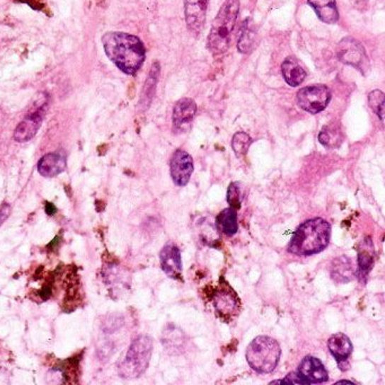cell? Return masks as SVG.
<instances>
[{"instance_id": "26", "label": "cell", "mask_w": 385, "mask_h": 385, "mask_svg": "<svg viewBox=\"0 0 385 385\" xmlns=\"http://www.w3.org/2000/svg\"><path fill=\"white\" fill-rule=\"evenodd\" d=\"M159 64H154L151 67V74L146 81L145 87H144V96H145V100H149L153 96L154 91H155V86H156L157 79H159Z\"/></svg>"}, {"instance_id": "7", "label": "cell", "mask_w": 385, "mask_h": 385, "mask_svg": "<svg viewBox=\"0 0 385 385\" xmlns=\"http://www.w3.org/2000/svg\"><path fill=\"white\" fill-rule=\"evenodd\" d=\"M335 54L343 64L357 68L363 73H366V70L369 67V58L363 45L354 38H343L340 42L338 43Z\"/></svg>"}, {"instance_id": "21", "label": "cell", "mask_w": 385, "mask_h": 385, "mask_svg": "<svg viewBox=\"0 0 385 385\" xmlns=\"http://www.w3.org/2000/svg\"><path fill=\"white\" fill-rule=\"evenodd\" d=\"M216 227L219 232L227 236H232L238 232V212L232 207H229L216 218Z\"/></svg>"}, {"instance_id": "1", "label": "cell", "mask_w": 385, "mask_h": 385, "mask_svg": "<svg viewBox=\"0 0 385 385\" xmlns=\"http://www.w3.org/2000/svg\"><path fill=\"white\" fill-rule=\"evenodd\" d=\"M106 56L127 75H134L145 62L144 43L137 37L122 32H108L102 37Z\"/></svg>"}, {"instance_id": "32", "label": "cell", "mask_w": 385, "mask_h": 385, "mask_svg": "<svg viewBox=\"0 0 385 385\" xmlns=\"http://www.w3.org/2000/svg\"><path fill=\"white\" fill-rule=\"evenodd\" d=\"M337 384H354V382H352V381H339V382H337Z\"/></svg>"}, {"instance_id": "28", "label": "cell", "mask_w": 385, "mask_h": 385, "mask_svg": "<svg viewBox=\"0 0 385 385\" xmlns=\"http://www.w3.org/2000/svg\"><path fill=\"white\" fill-rule=\"evenodd\" d=\"M280 384H305V382L297 372H293L289 373L284 380H280Z\"/></svg>"}, {"instance_id": "22", "label": "cell", "mask_w": 385, "mask_h": 385, "mask_svg": "<svg viewBox=\"0 0 385 385\" xmlns=\"http://www.w3.org/2000/svg\"><path fill=\"white\" fill-rule=\"evenodd\" d=\"M318 142L328 148H335L343 143V134L340 129L335 126H327L318 134Z\"/></svg>"}, {"instance_id": "10", "label": "cell", "mask_w": 385, "mask_h": 385, "mask_svg": "<svg viewBox=\"0 0 385 385\" xmlns=\"http://www.w3.org/2000/svg\"><path fill=\"white\" fill-rule=\"evenodd\" d=\"M208 4L209 0H185V22L192 33L199 34L204 30Z\"/></svg>"}, {"instance_id": "31", "label": "cell", "mask_w": 385, "mask_h": 385, "mask_svg": "<svg viewBox=\"0 0 385 385\" xmlns=\"http://www.w3.org/2000/svg\"><path fill=\"white\" fill-rule=\"evenodd\" d=\"M57 212L56 207L53 206L52 204H47L45 205V212L48 214V215H54V212Z\"/></svg>"}, {"instance_id": "18", "label": "cell", "mask_w": 385, "mask_h": 385, "mask_svg": "<svg viewBox=\"0 0 385 385\" xmlns=\"http://www.w3.org/2000/svg\"><path fill=\"white\" fill-rule=\"evenodd\" d=\"M373 265H374V248L372 244V240L366 239L360 244L358 250L357 276L360 280L367 278Z\"/></svg>"}, {"instance_id": "19", "label": "cell", "mask_w": 385, "mask_h": 385, "mask_svg": "<svg viewBox=\"0 0 385 385\" xmlns=\"http://www.w3.org/2000/svg\"><path fill=\"white\" fill-rule=\"evenodd\" d=\"M282 73L286 83L292 87L301 85L306 79L307 75L304 68L301 67L294 57H289L282 62Z\"/></svg>"}, {"instance_id": "4", "label": "cell", "mask_w": 385, "mask_h": 385, "mask_svg": "<svg viewBox=\"0 0 385 385\" xmlns=\"http://www.w3.org/2000/svg\"><path fill=\"white\" fill-rule=\"evenodd\" d=\"M282 349L274 338L260 335L246 349V360L253 371L259 374H269L280 363Z\"/></svg>"}, {"instance_id": "11", "label": "cell", "mask_w": 385, "mask_h": 385, "mask_svg": "<svg viewBox=\"0 0 385 385\" xmlns=\"http://www.w3.org/2000/svg\"><path fill=\"white\" fill-rule=\"evenodd\" d=\"M297 373L303 379L305 384L327 382L329 379L327 369L321 363V360L312 356H306L301 360Z\"/></svg>"}, {"instance_id": "8", "label": "cell", "mask_w": 385, "mask_h": 385, "mask_svg": "<svg viewBox=\"0 0 385 385\" xmlns=\"http://www.w3.org/2000/svg\"><path fill=\"white\" fill-rule=\"evenodd\" d=\"M214 305L218 316H221L225 322L231 321L240 310L238 295L227 285L217 290V293L214 296Z\"/></svg>"}, {"instance_id": "20", "label": "cell", "mask_w": 385, "mask_h": 385, "mask_svg": "<svg viewBox=\"0 0 385 385\" xmlns=\"http://www.w3.org/2000/svg\"><path fill=\"white\" fill-rule=\"evenodd\" d=\"M307 1L316 9V15L322 22L335 24L339 20L335 0H307Z\"/></svg>"}, {"instance_id": "13", "label": "cell", "mask_w": 385, "mask_h": 385, "mask_svg": "<svg viewBox=\"0 0 385 385\" xmlns=\"http://www.w3.org/2000/svg\"><path fill=\"white\" fill-rule=\"evenodd\" d=\"M159 258H161V267L165 274L173 280H181L182 260L179 248L172 243H168L163 248Z\"/></svg>"}, {"instance_id": "25", "label": "cell", "mask_w": 385, "mask_h": 385, "mask_svg": "<svg viewBox=\"0 0 385 385\" xmlns=\"http://www.w3.org/2000/svg\"><path fill=\"white\" fill-rule=\"evenodd\" d=\"M384 93L380 90L371 92L369 96V104L371 109L377 113L381 120H384Z\"/></svg>"}, {"instance_id": "30", "label": "cell", "mask_w": 385, "mask_h": 385, "mask_svg": "<svg viewBox=\"0 0 385 385\" xmlns=\"http://www.w3.org/2000/svg\"><path fill=\"white\" fill-rule=\"evenodd\" d=\"M352 1V5L354 6L355 8L358 9V11H365L366 7L369 5V0H350Z\"/></svg>"}, {"instance_id": "29", "label": "cell", "mask_w": 385, "mask_h": 385, "mask_svg": "<svg viewBox=\"0 0 385 385\" xmlns=\"http://www.w3.org/2000/svg\"><path fill=\"white\" fill-rule=\"evenodd\" d=\"M9 214H11V206H9V205H4V206L0 208V226H1L4 222L8 218Z\"/></svg>"}, {"instance_id": "27", "label": "cell", "mask_w": 385, "mask_h": 385, "mask_svg": "<svg viewBox=\"0 0 385 385\" xmlns=\"http://www.w3.org/2000/svg\"><path fill=\"white\" fill-rule=\"evenodd\" d=\"M241 193L238 183H231L227 190V202L232 208L238 210L241 207Z\"/></svg>"}, {"instance_id": "15", "label": "cell", "mask_w": 385, "mask_h": 385, "mask_svg": "<svg viewBox=\"0 0 385 385\" xmlns=\"http://www.w3.org/2000/svg\"><path fill=\"white\" fill-rule=\"evenodd\" d=\"M355 267L352 259L345 255L335 258L330 265V276L337 284H345L354 278Z\"/></svg>"}, {"instance_id": "24", "label": "cell", "mask_w": 385, "mask_h": 385, "mask_svg": "<svg viewBox=\"0 0 385 385\" xmlns=\"http://www.w3.org/2000/svg\"><path fill=\"white\" fill-rule=\"evenodd\" d=\"M252 138L246 132H236L232 139V148L239 157L246 156L251 146Z\"/></svg>"}, {"instance_id": "16", "label": "cell", "mask_w": 385, "mask_h": 385, "mask_svg": "<svg viewBox=\"0 0 385 385\" xmlns=\"http://www.w3.org/2000/svg\"><path fill=\"white\" fill-rule=\"evenodd\" d=\"M66 170V159L57 153L47 154L38 163L39 173L45 178H53Z\"/></svg>"}, {"instance_id": "14", "label": "cell", "mask_w": 385, "mask_h": 385, "mask_svg": "<svg viewBox=\"0 0 385 385\" xmlns=\"http://www.w3.org/2000/svg\"><path fill=\"white\" fill-rule=\"evenodd\" d=\"M197 113V104L192 98H185L176 102L173 109V126L183 129L190 125Z\"/></svg>"}, {"instance_id": "5", "label": "cell", "mask_w": 385, "mask_h": 385, "mask_svg": "<svg viewBox=\"0 0 385 385\" xmlns=\"http://www.w3.org/2000/svg\"><path fill=\"white\" fill-rule=\"evenodd\" d=\"M153 352V340L148 335H139L129 347L126 358L119 366V374L125 379H137L147 369Z\"/></svg>"}, {"instance_id": "17", "label": "cell", "mask_w": 385, "mask_h": 385, "mask_svg": "<svg viewBox=\"0 0 385 385\" xmlns=\"http://www.w3.org/2000/svg\"><path fill=\"white\" fill-rule=\"evenodd\" d=\"M328 348L338 364L343 363L348 360L352 352V343L349 338L343 333H337L330 337L328 340Z\"/></svg>"}, {"instance_id": "6", "label": "cell", "mask_w": 385, "mask_h": 385, "mask_svg": "<svg viewBox=\"0 0 385 385\" xmlns=\"http://www.w3.org/2000/svg\"><path fill=\"white\" fill-rule=\"evenodd\" d=\"M297 105L311 115L323 111L331 100V91L326 85L318 84L304 87L296 96Z\"/></svg>"}, {"instance_id": "23", "label": "cell", "mask_w": 385, "mask_h": 385, "mask_svg": "<svg viewBox=\"0 0 385 385\" xmlns=\"http://www.w3.org/2000/svg\"><path fill=\"white\" fill-rule=\"evenodd\" d=\"M248 22L250 21L246 20V23L243 24L242 34H241L240 39H239L238 50L241 53H248L253 48L255 33H254L252 26L248 25Z\"/></svg>"}, {"instance_id": "2", "label": "cell", "mask_w": 385, "mask_h": 385, "mask_svg": "<svg viewBox=\"0 0 385 385\" xmlns=\"http://www.w3.org/2000/svg\"><path fill=\"white\" fill-rule=\"evenodd\" d=\"M330 236V224L323 218H312L296 229L288 246V251L301 257L320 253L329 246Z\"/></svg>"}, {"instance_id": "9", "label": "cell", "mask_w": 385, "mask_h": 385, "mask_svg": "<svg viewBox=\"0 0 385 385\" xmlns=\"http://www.w3.org/2000/svg\"><path fill=\"white\" fill-rule=\"evenodd\" d=\"M193 172V159L185 151L178 149L171 159V176L174 183L185 187L190 181Z\"/></svg>"}, {"instance_id": "12", "label": "cell", "mask_w": 385, "mask_h": 385, "mask_svg": "<svg viewBox=\"0 0 385 385\" xmlns=\"http://www.w3.org/2000/svg\"><path fill=\"white\" fill-rule=\"evenodd\" d=\"M45 117V106H39L35 111L26 115L25 119L17 126L14 139L18 143H25L37 134Z\"/></svg>"}, {"instance_id": "3", "label": "cell", "mask_w": 385, "mask_h": 385, "mask_svg": "<svg viewBox=\"0 0 385 385\" xmlns=\"http://www.w3.org/2000/svg\"><path fill=\"white\" fill-rule=\"evenodd\" d=\"M240 11L239 0H226L212 22L207 47L215 57L226 52Z\"/></svg>"}]
</instances>
